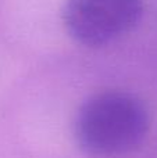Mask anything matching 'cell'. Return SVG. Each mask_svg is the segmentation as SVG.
<instances>
[{"label": "cell", "mask_w": 157, "mask_h": 158, "mask_svg": "<svg viewBox=\"0 0 157 158\" xmlns=\"http://www.w3.org/2000/svg\"><path fill=\"white\" fill-rule=\"evenodd\" d=\"M149 128V111L138 96L106 90L92 94L79 106L74 119V139L88 156L113 158L138 148Z\"/></svg>", "instance_id": "6da1fadb"}, {"label": "cell", "mask_w": 157, "mask_h": 158, "mask_svg": "<svg viewBox=\"0 0 157 158\" xmlns=\"http://www.w3.org/2000/svg\"><path fill=\"white\" fill-rule=\"evenodd\" d=\"M143 8V0H64L61 21L77 43L102 47L131 32Z\"/></svg>", "instance_id": "7a4b0ae2"}]
</instances>
